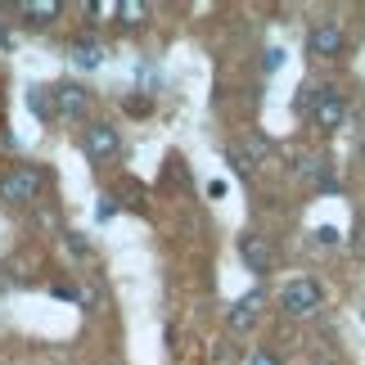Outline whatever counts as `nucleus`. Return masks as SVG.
I'll return each instance as SVG.
<instances>
[{"instance_id":"6","label":"nucleus","mask_w":365,"mask_h":365,"mask_svg":"<svg viewBox=\"0 0 365 365\" xmlns=\"http://www.w3.org/2000/svg\"><path fill=\"white\" fill-rule=\"evenodd\" d=\"M240 262L248 266L252 275H271L275 271V248H271V240L257 235V230H244L240 235Z\"/></svg>"},{"instance_id":"1","label":"nucleus","mask_w":365,"mask_h":365,"mask_svg":"<svg viewBox=\"0 0 365 365\" xmlns=\"http://www.w3.org/2000/svg\"><path fill=\"white\" fill-rule=\"evenodd\" d=\"M41 194H46V172L36 163H19L0 176V203H9V207H27Z\"/></svg>"},{"instance_id":"10","label":"nucleus","mask_w":365,"mask_h":365,"mask_svg":"<svg viewBox=\"0 0 365 365\" xmlns=\"http://www.w3.org/2000/svg\"><path fill=\"white\" fill-rule=\"evenodd\" d=\"M19 14H23L32 27H46V23H54V19L63 14V5H59V0H23Z\"/></svg>"},{"instance_id":"15","label":"nucleus","mask_w":365,"mask_h":365,"mask_svg":"<svg viewBox=\"0 0 365 365\" xmlns=\"http://www.w3.org/2000/svg\"><path fill=\"white\" fill-rule=\"evenodd\" d=\"M262 63H266V73H275V68L284 63V50H266V59H262Z\"/></svg>"},{"instance_id":"4","label":"nucleus","mask_w":365,"mask_h":365,"mask_svg":"<svg viewBox=\"0 0 365 365\" xmlns=\"http://www.w3.org/2000/svg\"><path fill=\"white\" fill-rule=\"evenodd\" d=\"M343 46H347V32H343L339 19H325L307 32V54H312V59H339Z\"/></svg>"},{"instance_id":"13","label":"nucleus","mask_w":365,"mask_h":365,"mask_svg":"<svg viewBox=\"0 0 365 365\" xmlns=\"http://www.w3.org/2000/svg\"><path fill=\"white\" fill-rule=\"evenodd\" d=\"M27 104H32V113H36V118H54L50 91H32V95H27Z\"/></svg>"},{"instance_id":"3","label":"nucleus","mask_w":365,"mask_h":365,"mask_svg":"<svg viewBox=\"0 0 365 365\" xmlns=\"http://www.w3.org/2000/svg\"><path fill=\"white\" fill-rule=\"evenodd\" d=\"M320 302H325V293H320L316 279H293V284H284V293H279V312H284L289 320L316 316Z\"/></svg>"},{"instance_id":"14","label":"nucleus","mask_w":365,"mask_h":365,"mask_svg":"<svg viewBox=\"0 0 365 365\" xmlns=\"http://www.w3.org/2000/svg\"><path fill=\"white\" fill-rule=\"evenodd\" d=\"M244 365H279V356L271 352V347H252V352H248V361Z\"/></svg>"},{"instance_id":"11","label":"nucleus","mask_w":365,"mask_h":365,"mask_svg":"<svg viewBox=\"0 0 365 365\" xmlns=\"http://www.w3.org/2000/svg\"><path fill=\"white\" fill-rule=\"evenodd\" d=\"M73 59L81 68H100L104 63V46H100V41H77V46H73Z\"/></svg>"},{"instance_id":"8","label":"nucleus","mask_w":365,"mask_h":365,"mask_svg":"<svg viewBox=\"0 0 365 365\" xmlns=\"http://www.w3.org/2000/svg\"><path fill=\"white\" fill-rule=\"evenodd\" d=\"M226 158H230V167H235V172H257V167L266 163V158H271V145H266V140L262 135H248L244 140V145H230V153H226Z\"/></svg>"},{"instance_id":"16","label":"nucleus","mask_w":365,"mask_h":365,"mask_svg":"<svg viewBox=\"0 0 365 365\" xmlns=\"http://www.w3.org/2000/svg\"><path fill=\"white\" fill-rule=\"evenodd\" d=\"M361 158H365V149H361Z\"/></svg>"},{"instance_id":"7","label":"nucleus","mask_w":365,"mask_h":365,"mask_svg":"<svg viewBox=\"0 0 365 365\" xmlns=\"http://www.w3.org/2000/svg\"><path fill=\"white\" fill-rule=\"evenodd\" d=\"M50 104H54V118H81L91 108V95L77 81H59V86H50Z\"/></svg>"},{"instance_id":"9","label":"nucleus","mask_w":365,"mask_h":365,"mask_svg":"<svg viewBox=\"0 0 365 365\" xmlns=\"http://www.w3.org/2000/svg\"><path fill=\"white\" fill-rule=\"evenodd\" d=\"M257 316H262V293L252 289V293H244L240 302L226 312V329H235V334H244V329H252L257 325Z\"/></svg>"},{"instance_id":"5","label":"nucleus","mask_w":365,"mask_h":365,"mask_svg":"<svg viewBox=\"0 0 365 365\" xmlns=\"http://www.w3.org/2000/svg\"><path fill=\"white\" fill-rule=\"evenodd\" d=\"M81 149H86V158H91V163H108V158H118V149H122L118 126H113V122H91V126H86V135H81Z\"/></svg>"},{"instance_id":"12","label":"nucleus","mask_w":365,"mask_h":365,"mask_svg":"<svg viewBox=\"0 0 365 365\" xmlns=\"http://www.w3.org/2000/svg\"><path fill=\"white\" fill-rule=\"evenodd\" d=\"M118 19L126 23V27H140L149 19V5H140V0H126V5H118Z\"/></svg>"},{"instance_id":"2","label":"nucleus","mask_w":365,"mask_h":365,"mask_svg":"<svg viewBox=\"0 0 365 365\" xmlns=\"http://www.w3.org/2000/svg\"><path fill=\"white\" fill-rule=\"evenodd\" d=\"M302 108L312 113V126H316V131H325V135L339 131L343 118H347V100H343L334 86H316V91L302 100Z\"/></svg>"}]
</instances>
